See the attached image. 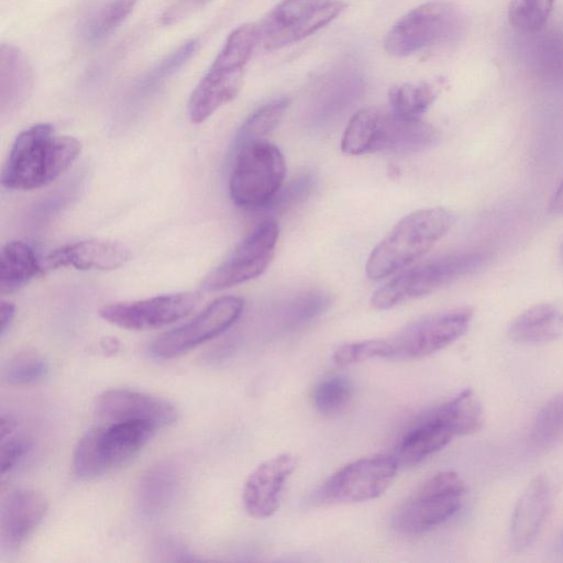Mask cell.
Returning <instances> with one entry per match:
<instances>
[{
	"instance_id": "8fae6325",
	"label": "cell",
	"mask_w": 563,
	"mask_h": 563,
	"mask_svg": "<svg viewBox=\"0 0 563 563\" xmlns=\"http://www.w3.org/2000/svg\"><path fill=\"white\" fill-rule=\"evenodd\" d=\"M398 468L391 453L361 457L330 475L314 490L311 501L334 505L375 499L388 489Z\"/></svg>"
},
{
	"instance_id": "6da1fadb",
	"label": "cell",
	"mask_w": 563,
	"mask_h": 563,
	"mask_svg": "<svg viewBox=\"0 0 563 563\" xmlns=\"http://www.w3.org/2000/svg\"><path fill=\"white\" fill-rule=\"evenodd\" d=\"M80 142L55 134L49 123L23 130L14 140L1 172V184L13 190H32L57 179L77 159Z\"/></svg>"
},
{
	"instance_id": "7c38bea8",
	"label": "cell",
	"mask_w": 563,
	"mask_h": 563,
	"mask_svg": "<svg viewBox=\"0 0 563 563\" xmlns=\"http://www.w3.org/2000/svg\"><path fill=\"white\" fill-rule=\"evenodd\" d=\"M344 8L342 0H284L258 27L260 41L269 51L290 45L330 23Z\"/></svg>"
},
{
	"instance_id": "5b68a950",
	"label": "cell",
	"mask_w": 563,
	"mask_h": 563,
	"mask_svg": "<svg viewBox=\"0 0 563 563\" xmlns=\"http://www.w3.org/2000/svg\"><path fill=\"white\" fill-rule=\"evenodd\" d=\"M156 429L145 421H103L89 429L74 449L75 475L91 479L125 465L151 441Z\"/></svg>"
},
{
	"instance_id": "9c48e42d",
	"label": "cell",
	"mask_w": 563,
	"mask_h": 563,
	"mask_svg": "<svg viewBox=\"0 0 563 563\" xmlns=\"http://www.w3.org/2000/svg\"><path fill=\"white\" fill-rule=\"evenodd\" d=\"M472 318L473 312L466 307L421 318L390 336L376 339V357L409 361L431 355L460 339Z\"/></svg>"
},
{
	"instance_id": "b9f144b4",
	"label": "cell",
	"mask_w": 563,
	"mask_h": 563,
	"mask_svg": "<svg viewBox=\"0 0 563 563\" xmlns=\"http://www.w3.org/2000/svg\"><path fill=\"white\" fill-rule=\"evenodd\" d=\"M15 428L14 420L11 417L1 416V439L10 435Z\"/></svg>"
},
{
	"instance_id": "3957f363",
	"label": "cell",
	"mask_w": 563,
	"mask_h": 563,
	"mask_svg": "<svg viewBox=\"0 0 563 563\" xmlns=\"http://www.w3.org/2000/svg\"><path fill=\"white\" fill-rule=\"evenodd\" d=\"M453 223V213L442 207L405 216L373 249L365 265L366 275L380 280L405 269L442 239Z\"/></svg>"
},
{
	"instance_id": "74e56055",
	"label": "cell",
	"mask_w": 563,
	"mask_h": 563,
	"mask_svg": "<svg viewBox=\"0 0 563 563\" xmlns=\"http://www.w3.org/2000/svg\"><path fill=\"white\" fill-rule=\"evenodd\" d=\"M153 555L157 561L163 562H183L195 561V555L178 540L170 537L157 539L152 549Z\"/></svg>"
},
{
	"instance_id": "7a4b0ae2",
	"label": "cell",
	"mask_w": 563,
	"mask_h": 563,
	"mask_svg": "<svg viewBox=\"0 0 563 563\" xmlns=\"http://www.w3.org/2000/svg\"><path fill=\"white\" fill-rule=\"evenodd\" d=\"M439 139V131L421 118H404L390 109L364 108L350 119L341 139V150L350 155L410 154L434 146Z\"/></svg>"
},
{
	"instance_id": "ba28073f",
	"label": "cell",
	"mask_w": 563,
	"mask_h": 563,
	"mask_svg": "<svg viewBox=\"0 0 563 563\" xmlns=\"http://www.w3.org/2000/svg\"><path fill=\"white\" fill-rule=\"evenodd\" d=\"M465 494L462 478L453 471L430 476L394 511L393 528L406 536L428 532L453 517Z\"/></svg>"
},
{
	"instance_id": "cb8c5ba5",
	"label": "cell",
	"mask_w": 563,
	"mask_h": 563,
	"mask_svg": "<svg viewBox=\"0 0 563 563\" xmlns=\"http://www.w3.org/2000/svg\"><path fill=\"white\" fill-rule=\"evenodd\" d=\"M508 335L522 344L554 341L563 335V308L549 302L534 305L511 321Z\"/></svg>"
},
{
	"instance_id": "4fadbf2b",
	"label": "cell",
	"mask_w": 563,
	"mask_h": 563,
	"mask_svg": "<svg viewBox=\"0 0 563 563\" xmlns=\"http://www.w3.org/2000/svg\"><path fill=\"white\" fill-rule=\"evenodd\" d=\"M278 236L279 228L274 219L260 223L205 277L202 289L219 291L260 276L274 257Z\"/></svg>"
},
{
	"instance_id": "e0dca14e",
	"label": "cell",
	"mask_w": 563,
	"mask_h": 563,
	"mask_svg": "<svg viewBox=\"0 0 563 563\" xmlns=\"http://www.w3.org/2000/svg\"><path fill=\"white\" fill-rule=\"evenodd\" d=\"M296 466L295 455L280 453L251 472L242 490L243 506L250 517L265 519L278 510L283 489Z\"/></svg>"
},
{
	"instance_id": "d590c367",
	"label": "cell",
	"mask_w": 563,
	"mask_h": 563,
	"mask_svg": "<svg viewBox=\"0 0 563 563\" xmlns=\"http://www.w3.org/2000/svg\"><path fill=\"white\" fill-rule=\"evenodd\" d=\"M316 176L305 173L283 186L266 210L275 214H283L296 205L303 201L313 190Z\"/></svg>"
},
{
	"instance_id": "836d02e7",
	"label": "cell",
	"mask_w": 563,
	"mask_h": 563,
	"mask_svg": "<svg viewBox=\"0 0 563 563\" xmlns=\"http://www.w3.org/2000/svg\"><path fill=\"white\" fill-rule=\"evenodd\" d=\"M555 0H512L508 10L510 24L521 33H536L544 26Z\"/></svg>"
},
{
	"instance_id": "5bb4252c",
	"label": "cell",
	"mask_w": 563,
	"mask_h": 563,
	"mask_svg": "<svg viewBox=\"0 0 563 563\" xmlns=\"http://www.w3.org/2000/svg\"><path fill=\"white\" fill-rule=\"evenodd\" d=\"M243 309L242 298L220 297L187 323L156 338L151 344V354L162 360L179 356L225 332L241 317Z\"/></svg>"
},
{
	"instance_id": "7402d4cb",
	"label": "cell",
	"mask_w": 563,
	"mask_h": 563,
	"mask_svg": "<svg viewBox=\"0 0 563 563\" xmlns=\"http://www.w3.org/2000/svg\"><path fill=\"white\" fill-rule=\"evenodd\" d=\"M181 485V472L173 461H161L150 466L140 477L135 503L147 519L161 517L176 499Z\"/></svg>"
},
{
	"instance_id": "f35d334b",
	"label": "cell",
	"mask_w": 563,
	"mask_h": 563,
	"mask_svg": "<svg viewBox=\"0 0 563 563\" xmlns=\"http://www.w3.org/2000/svg\"><path fill=\"white\" fill-rule=\"evenodd\" d=\"M209 0H175L161 15L163 25H174L201 10Z\"/></svg>"
},
{
	"instance_id": "52a82bcc",
	"label": "cell",
	"mask_w": 563,
	"mask_h": 563,
	"mask_svg": "<svg viewBox=\"0 0 563 563\" xmlns=\"http://www.w3.org/2000/svg\"><path fill=\"white\" fill-rule=\"evenodd\" d=\"M487 260L478 251L446 254L406 269L378 288L372 306L390 309L406 301L430 295L438 289L477 271Z\"/></svg>"
},
{
	"instance_id": "d4e9b609",
	"label": "cell",
	"mask_w": 563,
	"mask_h": 563,
	"mask_svg": "<svg viewBox=\"0 0 563 563\" xmlns=\"http://www.w3.org/2000/svg\"><path fill=\"white\" fill-rule=\"evenodd\" d=\"M32 82V67L23 52L12 44H1L0 100L2 111L19 106L30 93Z\"/></svg>"
},
{
	"instance_id": "4316f807",
	"label": "cell",
	"mask_w": 563,
	"mask_h": 563,
	"mask_svg": "<svg viewBox=\"0 0 563 563\" xmlns=\"http://www.w3.org/2000/svg\"><path fill=\"white\" fill-rule=\"evenodd\" d=\"M331 305V297L322 290H307L296 295L280 310L279 328L294 331L324 313Z\"/></svg>"
},
{
	"instance_id": "d6986e66",
	"label": "cell",
	"mask_w": 563,
	"mask_h": 563,
	"mask_svg": "<svg viewBox=\"0 0 563 563\" xmlns=\"http://www.w3.org/2000/svg\"><path fill=\"white\" fill-rule=\"evenodd\" d=\"M45 496L33 488H16L3 499L0 515V543L4 552L18 551L43 521Z\"/></svg>"
},
{
	"instance_id": "ac0fdd59",
	"label": "cell",
	"mask_w": 563,
	"mask_h": 563,
	"mask_svg": "<svg viewBox=\"0 0 563 563\" xmlns=\"http://www.w3.org/2000/svg\"><path fill=\"white\" fill-rule=\"evenodd\" d=\"M443 404L417 418L399 439L391 453L400 466H412L445 448L456 437Z\"/></svg>"
},
{
	"instance_id": "60d3db41",
	"label": "cell",
	"mask_w": 563,
	"mask_h": 563,
	"mask_svg": "<svg viewBox=\"0 0 563 563\" xmlns=\"http://www.w3.org/2000/svg\"><path fill=\"white\" fill-rule=\"evenodd\" d=\"M549 211L554 214L563 213V179L550 199Z\"/></svg>"
},
{
	"instance_id": "9a60e30c",
	"label": "cell",
	"mask_w": 563,
	"mask_h": 563,
	"mask_svg": "<svg viewBox=\"0 0 563 563\" xmlns=\"http://www.w3.org/2000/svg\"><path fill=\"white\" fill-rule=\"evenodd\" d=\"M200 296L192 291L158 295L142 300L112 302L99 309L100 317L126 330L158 329L187 317Z\"/></svg>"
},
{
	"instance_id": "f1b7e54d",
	"label": "cell",
	"mask_w": 563,
	"mask_h": 563,
	"mask_svg": "<svg viewBox=\"0 0 563 563\" xmlns=\"http://www.w3.org/2000/svg\"><path fill=\"white\" fill-rule=\"evenodd\" d=\"M288 104L289 99L282 97L254 111L239 129L235 148L250 142L264 140L277 126Z\"/></svg>"
},
{
	"instance_id": "7bdbcfd3",
	"label": "cell",
	"mask_w": 563,
	"mask_h": 563,
	"mask_svg": "<svg viewBox=\"0 0 563 563\" xmlns=\"http://www.w3.org/2000/svg\"><path fill=\"white\" fill-rule=\"evenodd\" d=\"M559 548H560L561 551H563V532H562V534L560 537V540H559Z\"/></svg>"
},
{
	"instance_id": "83f0119b",
	"label": "cell",
	"mask_w": 563,
	"mask_h": 563,
	"mask_svg": "<svg viewBox=\"0 0 563 563\" xmlns=\"http://www.w3.org/2000/svg\"><path fill=\"white\" fill-rule=\"evenodd\" d=\"M435 97L434 87L427 82L398 85L389 90V109L404 118L420 119Z\"/></svg>"
},
{
	"instance_id": "2e32d148",
	"label": "cell",
	"mask_w": 563,
	"mask_h": 563,
	"mask_svg": "<svg viewBox=\"0 0 563 563\" xmlns=\"http://www.w3.org/2000/svg\"><path fill=\"white\" fill-rule=\"evenodd\" d=\"M95 412L103 421H145L157 428L173 424L178 418L177 408L167 399L125 388L101 393Z\"/></svg>"
},
{
	"instance_id": "ffe728a7",
	"label": "cell",
	"mask_w": 563,
	"mask_h": 563,
	"mask_svg": "<svg viewBox=\"0 0 563 563\" xmlns=\"http://www.w3.org/2000/svg\"><path fill=\"white\" fill-rule=\"evenodd\" d=\"M553 486L545 475L534 477L519 497L510 521V543L516 551L530 547L551 511Z\"/></svg>"
},
{
	"instance_id": "8992f818",
	"label": "cell",
	"mask_w": 563,
	"mask_h": 563,
	"mask_svg": "<svg viewBox=\"0 0 563 563\" xmlns=\"http://www.w3.org/2000/svg\"><path fill=\"white\" fill-rule=\"evenodd\" d=\"M285 172L275 144L261 140L238 147L229 183L231 200L246 210H266L283 187Z\"/></svg>"
},
{
	"instance_id": "30bf717a",
	"label": "cell",
	"mask_w": 563,
	"mask_h": 563,
	"mask_svg": "<svg viewBox=\"0 0 563 563\" xmlns=\"http://www.w3.org/2000/svg\"><path fill=\"white\" fill-rule=\"evenodd\" d=\"M463 29L464 16L455 4L433 0L407 12L389 31L385 46L391 55L408 56L454 40Z\"/></svg>"
},
{
	"instance_id": "603a6c76",
	"label": "cell",
	"mask_w": 563,
	"mask_h": 563,
	"mask_svg": "<svg viewBox=\"0 0 563 563\" xmlns=\"http://www.w3.org/2000/svg\"><path fill=\"white\" fill-rule=\"evenodd\" d=\"M364 80L353 68H343L327 76L312 98V115L318 121H328L338 115L362 93Z\"/></svg>"
},
{
	"instance_id": "d6a6232c",
	"label": "cell",
	"mask_w": 563,
	"mask_h": 563,
	"mask_svg": "<svg viewBox=\"0 0 563 563\" xmlns=\"http://www.w3.org/2000/svg\"><path fill=\"white\" fill-rule=\"evenodd\" d=\"M48 371V362L42 354L25 351L18 353L7 363L3 378L12 386L29 387L42 382Z\"/></svg>"
},
{
	"instance_id": "1f68e13d",
	"label": "cell",
	"mask_w": 563,
	"mask_h": 563,
	"mask_svg": "<svg viewBox=\"0 0 563 563\" xmlns=\"http://www.w3.org/2000/svg\"><path fill=\"white\" fill-rule=\"evenodd\" d=\"M137 0H106L89 18L85 37L98 42L111 34L131 13Z\"/></svg>"
},
{
	"instance_id": "8d00e7d4",
	"label": "cell",
	"mask_w": 563,
	"mask_h": 563,
	"mask_svg": "<svg viewBox=\"0 0 563 563\" xmlns=\"http://www.w3.org/2000/svg\"><path fill=\"white\" fill-rule=\"evenodd\" d=\"M33 440L25 434H10L1 442V476L9 473L31 451Z\"/></svg>"
},
{
	"instance_id": "484cf974",
	"label": "cell",
	"mask_w": 563,
	"mask_h": 563,
	"mask_svg": "<svg viewBox=\"0 0 563 563\" xmlns=\"http://www.w3.org/2000/svg\"><path fill=\"white\" fill-rule=\"evenodd\" d=\"M44 272L34 250L23 241L5 243L0 255V288L12 294Z\"/></svg>"
},
{
	"instance_id": "ab89813d",
	"label": "cell",
	"mask_w": 563,
	"mask_h": 563,
	"mask_svg": "<svg viewBox=\"0 0 563 563\" xmlns=\"http://www.w3.org/2000/svg\"><path fill=\"white\" fill-rule=\"evenodd\" d=\"M0 335L3 338L9 330L15 314V306L10 301L1 302Z\"/></svg>"
},
{
	"instance_id": "f546056e",
	"label": "cell",
	"mask_w": 563,
	"mask_h": 563,
	"mask_svg": "<svg viewBox=\"0 0 563 563\" xmlns=\"http://www.w3.org/2000/svg\"><path fill=\"white\" fill-rule=\"evenodd\" d=\"M531 443L540 449L563 440V393L552 397L537 413L530 432Z\"/></svg>"
},
{
	"instance_id": "277c9868",
	"label": "cell",
	"mask_w": 563,
	"mask_h": 563,
	"mask_svg": "<svg viewBox=\"0 0 563 563\" xmlns=\"http://www.w3.org/2000/svg\"><path fill=\"white\" fill-rule=\"evenodd\" d=\"M258 41L260 29L252 23L240 25L228 35L211 67L190 95L188 115L192 123L205 122L236 96Z\"/></svg>"
},
{
	"instance_id": "e575fe53",
	"label": "cell",
	"mask_w": 563,
	"mask_h": 563,
	"mask_svg": "<svg viewBox=\"0 0 563 563\" xmlns=\"http://www.w3.org/2000/svg\"><path fill=\"white\" fill-rule=\"evenodd\" d=\"M198 46L199 41L197 38H191L183 43L148 70L141 85L144 88H151L169 78L192 57Z\"/></svg>"
},
{
	"instance_id": "44dd1931",
	"label": "cell",
	"mask_w": 563,
	"mask_h": 563,
	"mask_svg": "<svg viewBox=\"0 0 563 563\" xmlns=\"http://www.w3.org/2000/svg\"><path fill=\"white\" fill-rule=\"evenodd\" d=\"M130 255V250L122 243L98 239L85 240L52 251L45 260V266L112 271L123 266Z\"/></svg>"
},
{
	"instance_id": "4dcf8cb0",
	"label": "cell",
	"mask_w": 563,
	"mask_h": 563,
	"mask_svg": "<svg viewBox=\"0 0 563 563\" xmlns=\"http://www.w3.org/2000/svg\"><path fill=\"white\" fill-rule=\"evenodd\" d=\"M354 386L342 375H331L320 379L312 390V404L318 412L332 416L342 411L351 401Z\"/></svg>"
}]
</instances>
